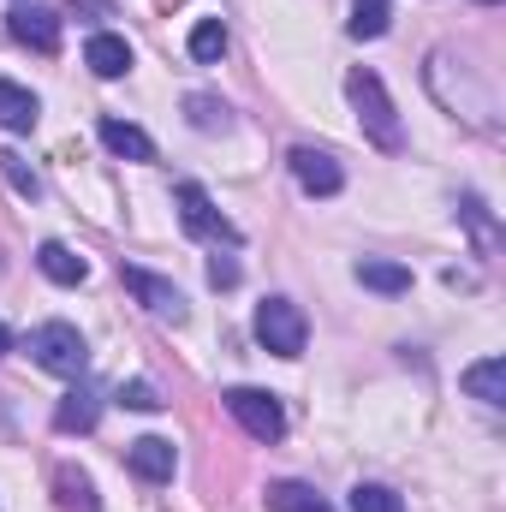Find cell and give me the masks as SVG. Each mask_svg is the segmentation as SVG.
<instances>
[{"label":"cell","mask_w":506,"mask_h":512,"mask_svg":"<svg viewBox=\"0 0 506 512\" xmlns=\"http://www.w3.org/2000/svg\"><path fill=\"white\" fill-rule=\"evenodd\" d=\"M346 96H352V108H358V126L370 131V143L387 149V155H399V149H405V131H399V114H393V102H387V90H381V78L370 66L346 72Z\"/></svg>","instance_id":"cell-1"},{"label":"cell","mask_w":506,"mask_h":512,"mask_svg":"<svg viewBox=\"0 0 506 512\" xmlns=\"http://www.w3.org/2000/svg\"><path fill=\"white\" fill-rule=\"evenodd\" d=\"M30 358L60 382H84V370H90V346H84V334L72 322H42L30 334Z\"/></svg>","instance_id":"cell-2"},{"label":"cell","mask_w":506,"mask_h":512,"mask_svg":"<svg viewBox=\"0 0 506 512\" xmlns=\"http://www.w3.org/2000/svg\"><path fill=\"white\" fill-rule=\"evenodd\" d=\"M256 340H262L274 358H304V340H310L304 310H298L292 298H262V304H256Z\"/></svg>","instance_id":"cell-3"},{"label":"cell","mask_w":506,"mask_h":512,"mask_svg":"<svg viewBox=\"0 0 506 512\" xmlns=\"http://www.w3.org/2000/svg\"><path fill=\"white\" fill-rule=\"evenodd\" d=\"M221 399H227V411L239 417V429L251 441H280L286 435V411H280L274 393H262V387H227Z\"/></svg>","instance_id":"cell-4"},{"label":"cell","mask_w":506,"mask_h":512,"mask_svg":"<svg viewBox=\"0 0 506 512\" xmlns=\"http://www.w3.org/2000/svg\"><path fill=\"white\" fill-rule=\"evenodd\" d=\"M173 203H179V221H185V233H191V239H209V245H239V227L215 209V197H209L203 185H179V191H173Z\"/></svg>","instance_id":"cell-5"},{"label":"cell","mask_w":506,"mask_h":512,"mask_svg":"<svg viewBox=\"0 0 506 512\" xmlns=\"http://www.w3.org/2000/svg\"><path fill=\"white\" fill-rule=\"evenodd\" d=\"M120 280L137 292V304H143L149 316H161V322H185V292H179L173 280H161V274H149V268H120Z\"/></svg>","instance_id":"cell-6"},{"label":"cell","mask_w":506,"mask_h":512,"mask_svg":"<svg viewBox=\"0 0 506 512\" xmlns=\"http://www.w3.org/2000/svg\"><path fill=\"white\" fill-rule=\"evenodd\" d=\"M286 161H292V179H298L310 197H334V191L346 185V173H340V161H334L328 149H310V143H298Z\"/></svg>","instance_id":"cell-7"},{"label":"cell","mask_w":506,"mask_h":512,"mask_svg":"<svg viewBox=\"0 0 506 512\" xmlns=\"http://www.w3.org/2000/svg\"><path fill=\"white\" fill-rule=\"evenodd\" d=\"M126 465L143 477V483H173L179 453H173V441H167V435H143V441H131V447H126Z\"/></svg>","instance_id":"cell-8"},{"label":"cell","mask_w":506,"mask_h":512,"mask_svg":"<svg viewBox=\"0 0 506 512\" xmlns=\"http://www.w3.org/2000/svg\"><path fill=\"white\" fill-rule=\"evenodd\" d=\"M6 30H12V42H24V48H36V54H54V48H60V18L42 12V6H18V12L6 18Z\"/></svg>","instance_id":"cell-9"},{"label":"cell","mask_w":506,"mask_h":512,"mask_svg":"<svg viewBox=\"0 0 506 512\" xmlns=\"http://www.w3.org/2000/svg\"><path fill=\"white\" fill-rule=\"evenodd\" d=\"M84 66H90L96 78H126L131 72V42L114 36V30H96V36L84 42Z\"/></svg>","instance_id":"cell-10"},{"label":"cell","mask_w":506,"mask_h":512,"mask_svg":"<svg viewBox=\"0 0 506 512\" xmlns=\"http://www.w3.org/2000/svg\"><path fill=\"white\" fill-rule=\"evenodd\" d=\"M96 417H102V405H96V393H90L84 382L54 405V429H60V435H90V429H96Z\"/></svg>","instance_id":"cell-11"},{"label":"cell","mask_w":506,"mask_h":512,"mask_svg":"<svg viewBox=\"0 0 506 512\" xmlns=\"http://www.w3.org/2000/svg\"><path fill=\"white\" fill-rule=\"evenodd\" d=\"M358 286H370L381 298H399V292H411V268L405 262H387V256H364L358 262Z\"/></svg>","instance_id":"cell-12"},{"label":"cell","mask_w":506,"mask_h":512,"mask_svg":"<svg viewBox=\"0 0 506 512\" xmlns=\"http://www.w3.org/2000/svg\"><path fill=\"white\" fill-rule=\"evenodd\" d=\"M36 268H42L54 286H84V274H90V262H84L78 251H66L60 239H48V245L36 251Z\"/></svg>","instance_id":"cell-13"},{"label":"cell","mask_w":506,"mask_h":512,"mask_svg":"<svg viewBox=\"0 0 506 512\" xmlns=\"http://www.w3.org/2000/svg\"><path fill=\"white\" fill-rule=\"evenodd\" d=\"M102 143L120 155V161H155V143H149V131L143 126H131V120H102Z\"/></svg>","instance_id":"cell-14"},{"label":"cell","mask_w":506,"mask_h":512,"mask_svg":"<svg viewBox=\"0 0 506 512\" xmlns=\"http://www.w3.org/2000/svg\"><path fill=\"white\" fill-rule=\"evenodd\" d=\"M36 120H42V102H36L24 84L0 78V126H6V131H30Z\"/></svg>","instance_id":"cell-15"},{"label":"cell","mask_w":506,"mask_h":512,"mask_svg":"<svg viewBox=\"0 0 506 512\" xmlns=\"http://www.w3.org/2000/svg\"><path fill=\"white\" fill-rule=\"evenodd\" d=\"M459 382H465V393H471V399H483V405H506V364H501V358L471 364Z\"/></svg>","instance_id":"cell-16"},{"label":"cell","mask_w":506,"mask_h":512,"mask_svg":"<svg viewBox=\"0 0 506 512\" xmlns=\"http://www.w3.org/2000/svg\"><path fill=\"white\" fill-rule=\"evenodd\" d=\"M54 489H60V507H72V512H96V483L78 471V465H60L54 471Z\"/></svg>","instance_id":"cell-17"},{"label":"cell","mask_w":506,"mask_h":512,"mask_svg":"<svg viewBox=\"0 0 506 512\" xmlns=\"http://www.w3.org/2000/svg\"><path fill=\"white\" fill-rule=\"evenodd\" d=\"M268 507L274 512H334L310 483H268Z\"/></svg>","instance_id":"cell-18"},{"label":"cell","mask_w":506,"mask_h":512,"mask_svg":"<svg viewBox=\"0 0 506 512\" xmlns=\"http://www.w3.org/2000/svg\"><path fill=\"white\" fill-rule=\"evenodd\" d=\"M221 54H227V24H221V18H197V24H191V60L215 66Z\"/></svg>","instance_id":"cell-19"},{"label":"cell","mask_w":506,"mask_h":512,"mask_svg":"<svg viewBox=\"0 0 506 512\" xmlns=\"http://www.w3.org/2000/svg\"><path fill=\"white\" fill-rule=\"evenodd\" d=\"M387 18H393V0H358V6H352V24H346V30H352L358 42H376L381 30H387Z\"/></svg>","instance_id":"cell-20"},{"label":"cell","mask_w":506,"mask_h":512,"mask_svg":"<svg viewBox=\"0 0 506 512\" xmlns=\"http://www.w3.org/2000/svg\"><path fill=\"white\" fill-rule=\"evenodd\" d=\"M352 512H405V501L387 483H358L352 489Z\"/></svg>","instance_id":"cell-21"},{"label":"cell","mask_w":506,"mask_h":512,"mask_svg":"<svg viewBox=\"0 0 506 512\" xmlns=\"http://www.w3.org/2000/svg\"><path fill=\"white\" fill-rule=\"evenodd\" d=\"M185 114L197 131H227V102H215V96H185Z\"/></svg>","instance_id":"cell-22"},{"label":"cell","mask_w":506,"mask_h":512,"mask_svg":"<svg viewBox=\"0 0 506 512\" xmlns=\"http://www.w3.org/2000/svg\"><path fill=\"white\" fill-rule=\"evenodd\" d=\"M0 173L12 179V191H18V197H42V179L24 167V155H12V149H6V155H0Z\"/></svg>","instance_id":"cell-23"},{"label":"cell","mask_w":506,"mask_h":512,"mask_svg":"<svg viewBox=\"0 0 506 512\" xmlns=\"http://www.w3.org/2000/svg\"><path fill=\"white\" fill-rule=\"evenodd\" d=\"M459 215L471 221V233H477V245L489 251V245H495V221H489V209H483L477 197H465V203H459Z\"/></svg>","instance_id":"cell-24"},{"label":"cell","mask_w":506,"mask_h":512,"mask_svg":"<svg viewBox=\"0 0 506 512\" xmlns=\"http://www.w3.org/2000/svg\"><path fill=\"white\" fill-rule=\"evenodd\" d=\"M120 405L126 411H161V393L149 382H120Z\"/></svg>","instance_id":"cell-25"},{"label":"cell","mask_w":506,"mask_h":512,"mask_svg":"<svg viewBox=\"0 0 506 512\" xmlns=\"http://www.w3.org/2000/svg\"><path fill=\"white\" fill-rule=\"evenodd\" d=\"M209 286H239V262L233 256H215L209 262Z\"/></svg>","instance_id":"cell-26"},{"label":"cell","mask_w":506,"mask_h":512,"mask_svg":"<svg viewBox=\"0 0 506 512\" xmlns=\"http://www.w3.org/2000/svg\"><path fill=\"white\" fill-rule=\"evenodd\" d=\"M6 352H12V334H6V322H0V358H6Z\"/></svg>","instance_id":"cell-27"},{"label":"cell","mask_w":506,"mask_h":512,"mask_svg":"<svg viewBox=\"0 0 506 512\" xmlns=\"http://www.w3.org/2000/svg\"><path fill=\"white\" fill-rule=\"evenodd\" d=\"M18 6H42V0H18Z\"/></svg>","instance_id":"cell-28"},{"label":"cell","mask_w":506,"mask_h":512,"mask_svg":"<svg viewBox=\"0 0 506 512\" xmlns=\"http://www.w3.org/2000/svg\"><path fill=\"white\" fill-rule=\"evenodd\" d=\"M483 6H495V0H483Z\"/></svg>","instance_id":"cell-29"}]
</instances>
